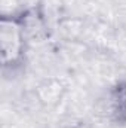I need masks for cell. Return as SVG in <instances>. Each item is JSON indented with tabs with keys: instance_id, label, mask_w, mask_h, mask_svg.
<instances>
[{
	"instance_id": "obj_1",
	"label": "cell",
	"mask_w": 126,
	"mask_h": 128,
	"mask_svg": "<svg viewBox=\"0 0 126 128\" xmlns=\"http://www.w3.org/2000/svg\"><path fill=\"white\" fill-rule=\"evenodd\" d=\"M28 45L19 12L3 14L0 16V61L4 73H16L25 66Z\"/></svg>"
},
{
	"instance_id": "obj_2",
	"label": "cell",
	"mask_w": 126,
	"mask_h": 128,
	"mask_svg": "<svg viewBox=\"0 0 126 128\" xmlns=\"http://www.w3.org/2000/svg\"><path fill=\"white\" fill-rule=\"evenodd\" d=\"M19 12L22 27L25 30V34L31 42H45L51 36L49 21L45 12V6L42 3H34L28 8H24Z\"/></svg>"
},
{
	"instance_id": "obj_3",
	"label": "cell",
	"mask_w": 126,
	"mask_h": 128,
	"mask_svg": "<svg viewBox=\"0 0 126 128\" xmlns=\"http://www.w3.org/2000/svg\"><path fill=\"white\" fill-rule=\"evenodd\" d=\"M110 119L116 125H126V76L119 79L108 91Z\"/></svg>"
},
{
	"instance_id": "obj_4",
	"label": "cell",
	"mask_w": 126,
	"mask_h": 128,
	"mask_svg": "<svg viewBox=\"0 0 126 128\" xmlns=\"http://www.w3.org/2000/svg\"><path fill=\"white\" fill-rule=\"evenodd\" d=\"M46 84H48V88H49L48 92L39 88L40 101L45 103V104H48V106H55V104H58V103L61 101L63 94H64L65 90H64V86L61 85V82H60V80H55V79L46 80Z\"/></svg>"
}]
</instances>
